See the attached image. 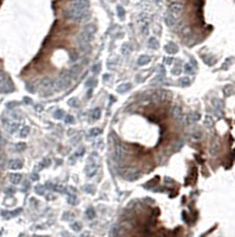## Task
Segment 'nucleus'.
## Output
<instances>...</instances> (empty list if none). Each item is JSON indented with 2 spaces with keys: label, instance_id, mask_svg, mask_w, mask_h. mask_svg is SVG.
<instances>
[{
  "label": "nucleus",
  "instance_id": "nucleus-40",
  "mask_svg": "<svg viewBox=\"0 0 235 237\" xmlns=\"http://www.w3.org/2000/svg\"><path fill=\"white\" fill-rule=\"evenodd\" d=\"M165 63L167 64H170L171 63V58H165Z\"/></svg>",
  "mask_w": 235,
  "mask_h": 237
},
{
  "label": "nucleus",
  "instance_id": "nucleus-29",
  "mask_svg": "<svg viewBox=\"0 0 235 237\" xmlns=\"http://www.w3.org/2000/svg\"><path fill=\"white\" fill-rule=\"evenodd\" d=\"M186 71L188 73V74H193L194 73V70H193V68H191V65L190 64H186Z\"/></svg>",
  "mask_w": 235,
  "mask_h": 237
},
{
  "label": "nucleus",
  "instance_id": "nucleus-19",
  "mask_svg": "<svg viewBox=\"0 0 235 237\" xmlns=\"http://www.w3.org/2000/svg\"><path fill=\"white\" fill-rule=\"evenodd\" d=\"M180 83H181V86H182V87H188V86L191 83V81H190V78H189V77H183V78H181Z\"/></svg>",
  "mask_w": 235,
  "mask_h": 237
},
{
  "label": "nucleus",
  "instance_id": "nucleus-30",
  "mask_svg": "<svg viewBox=\"0 0 235 237\" xmlns=\"http://www.w3.org/2000/svg\"><path fill=\"white\" fill-rule=\"evenodd\" d=\"M69 104L70 106H73V107H77L78 106V101L76 100V99H71V100H69Z\"/></svg>",
  "mask_w": 235,
  "mask_h": 237
},
{
  "label": "nucleus",
  "instance_id": "nucleus-26",
  "mask_svg": "<svg viewBox=\"0 0 235 237\" xmlns=\"http://www.w3.org/2000/svg\"><path fill=\"white\" fill-rule=\"evenodd\" d=\"M86 215H87V218H93L95 217V211H93V209H87L86 211Z\"/></svg>",
  "mask_w": 235,
  "mask_h": 237
},
{
  "label": "nucleus",
  "instance_id": "nucleus-6",
  "mask_svg": "<svg viewBox=\"0 0 235 237\" xmlns=\"http://www.w3.org/2000/svg\"><path fill=\"white\" fill-rule=\"evenodd\" d=\"M39 84H40V88H41L43 90H51V89H53V87H54V82H53L52 78H50V77H44V78H41L40 82H39Z\"/></svg>",
  "mask_w": 235,
  "mask_h": 237
},
{
  "label": "nucleus",
  "instance_id": "nucleus-35",
  "mask_svg": "<svg viewBox=\"0 0 235 237\" xmlns=\"http://www.w3.org/2000/svg\"><path fill=\"white\" fill-rule=\"evenodd\" d=\"M84 190L87 191V193H91V191L93 190V187H91V185H86V186H84Z\"/></svg>",
  "mask_w": 235,
  "mask_h": 237
},
{
  "label": "nucleus",
  "instance_id": "nucleus-14",
  "mask_svg": "<svg viewBox=\"0 0 235 237\" xmlns=\"http://www.w3.org/2000/svg\"><path fill=\"white\" fill-rule=\"evenodd\" d=\"M164 49L167 52H169V53H176L177 52V46L173 44V43H169V44H167L165 46H164Z\"/></svg>",
  "mask_w": 235,
  "mask_h": 237
},
{
  "label": "nucleus",
  "instance_id": "nucleus-34",
  "mask_svg": "<svg viewBox=\"0 0 235 237\" xmlns=\"http://www.w3.org/2000/svg\"><path fill=\"white\" fill-rule=\"evenodd\" d=\"M217 148H219V146H217L216 144H215L214 146H211V154H213V155H214V154L216 153V151H217Z\"/></svg>",
  "mask_w": 235,
  "mask_h": 237
},
{
  "label": "nucleus",
  "instance_id": "nucleus-2",
  "mask_svg": "<svg viewBox=\"0 0 235 237\" xmlns=\"http://www.w3.org/2000/svg\"><path fill=\"white\" fill-rule=\"evenodd\" d=\"M89 12L87 11H79V10H74L72 7H70L67 11H66V17L67 19L76 22V23H82L84 20H86L89 18Z\"/></svg>",
  "mask_w": 235,
  "mask_h": 237
},
{
  "label": "nucleus",
  "instance_id": "nucleus-41",
  "mask_svg": "<svg viewBox=\"0 0 235 237\" xmlns=\"http://www.w3.org/2000/svg\"><path fill=\"white\" fill-rule=\"evenodd\" d=\"M1 146H2V137L0 135V148H1Z\"/></svg>",
  "mask_w": 235,
  "mask_h": 237
},
{
  "label": "nucleus",
  "instance_id": "nucleus-23",
  "mask_svg": "<svg viewBox=\"0 0 235 237\" xmlns=\"http://www.w3.org/2000/svg\"><path fill=\"white\" fill-rule=\"evenodd\" d=\"M115 150H116V154H117L118 157H122V155H123V150H122V146H121V145H116Z\"/></svg>",
  "mask_w": 235,
  "mask_h": 237
},
{
  "label": "nucleus",
  "instance_id": "nucleus-43",
  "mask_svg": "<svg viewBox=\"0 0 235 237\" xmlns=\"http://www.w3.org/2000/svg\"><path fill=\"white\" fill-rule=\"evenodd\" d=\"M155 1H160V0H155Z\"/></svg>",
  "mask_w": 235,
  "mask_h": 237
},
{
  "label": "nucleus",
  "instance_id": "nucleus-21",
  "mask_svg": "<svg viewBox=\"0 0 235 237\" xmlns=\"http://www.w3.org/2000/svg\"><path fill=\"white\" fill-rule=\"evenodd\" d=\"M26 148V145H25L24 142H19V144H17L15 146H14V150L17 151V152H21V151H24Z\"/></svg>",
  "mask_w": 235,
  "mask_h": 237
},
{
  "label": "nucleus",
  "instance_id": "nucleus-8",
  "mask_svg": "<svg viewBox=\"0 0 235 237\" xmlns=\"http://www.w3.org/2000/svg\"><path fill=\"white\" fill-rule=\"evenodd\" d=\"M85 171H86V177L87 178H90V177H93L95 173L97 172V166H96V164H93V162H91V164H89L86 166V168H85Z\"/></svg>",
  "mask_w": 235,
  "mask_h": 237
},
{
  "label": "nucleus",
  "instance_id": "nucleus-7",
  "mask_svg": "<svg viewBox=\"0 0 235 237\" xmlns=\"http://www.w3.org/2000/svg\"><path fill=\"white\" fill-rule=\"evenodd\" d=\"M171 115H173V117L176 120V121H182V120H183V113H182V109H181L180 107H177V106L173 107V109H171Z\"/></svg>",
  "mask_w": 235,
  "mask_h": 237
},
{
  "label": "nucleus",
  "instance_id": "nucleus-27",
  "mask_svg": "<svg viewBox=\"0 0 235 237\" xmlns=\"http://www.w3.org/2000/svg\"><path fill=\"white\" fill-rule=\"evenodd\" d=\"M96 84H97V81H96V80H93V78H92V80H89V81L86 82L87 87H90V86H91V88H92V87H95Z\"/></svg>",
  "mask_w": 235,
  "mask_h": 237
},
{
  "label": "nucleus",
  "instance_id": "nucleus-22",
  "mask_svg": "<svg viewBox=\"0 0 235 237\" xmlns=\"http://www.w3.org/2000/svg\"><path fill=\"white\" fill-rule=\"evenodd\" d=\"M64 114H65V113H64L63 109H58V110H56V112H54L53 116H54L56 119H62L63 116H64Z\"/></svg>",
  "mask_w": 235,
  "mask_h": 237
},
{
  "label": "nucleus",
  "instance_id": "nucleus-1",
  "mask_svg": "<svg viewBox=\"0 0 235 237\" xmlns=\"http://www.w3.org/2000/svg\"><path fill=\"white\" fill-rule=\"evenodd\" d=\"M96 32V26L92 25V24H89L84 27V30L78 35L77 40H78V44L79 45H87L90 43V40L92 39L93 35Z\"/></svg>",
  "mask_w": 235,
  "mask_h": 237
},
{
  "label": "nucleus",
  "instance_id": "nucleus-39",
  "mask_svg": "<svg viewBox=\"0 0 235 237\" xmlns=\"http://www.w3.org/2000/svg\"><path fill=\"white\" fill-rule=\"evenodd\" d=\"M71 59L72 61H77V55L76 53H71Z\"/></svg>",
  "mask_w": 235,
  "mask_h": 237
},
{
  "label": "nucleus",
  "instance_id": "nucleus-11",
  "mask_svg": "<svg viewBox=\"0 0 235 237\" xmlns=\"http://www.w3.org/2000/svg\"><path fill=\"white\" fill-rule=\"evenodd\" d=\"M21 179H23V175L20 174V173H11L10 174V181L12 183V184H19L20 181H21Z\"/></svg>",
  "mask_w": 235,
  "mask_h": 237
},
{
  "label": "nucleus",
  "instance_id": "nucleus-9",
  "mask_svg": "<svg viewBox=\"0 0 235 237\" xmlns=\"http://www.w3.org/2000/svg\"><path fill=\"white\" fill-rule=\"evenodd\" d=\"M164 22H165V24L168 26H170V27H173L175 24H176V18L174 17L173 14H170V13H165V15H164Z\"/></svg>",
  "mask_w": 235,
  "mask_h": 237
},
{
  "label": "nucleus",
  "instance_id": "nucleus-37",
  "mask_svg": "<svg viewBox=\"0 0 235 237\" xmlns=\"http://www.w3.org/2000/svg\"><path fill=\"white\" fill-rule=\"evenodd\" d=\"M206 124L209 126V127H211V124H213V121H211V119L209 117V116H208V117L206 119Z\"/></svg>",
  "mask_w": 235,
  "mask_h": 237
},
{
  "label": "nucleus",
  "instance_id": "nucleus-25",
  "mask_svg": "<svg viewBox=\"0 0 235 237\" xmlns=\"http://www.w3.org/2000/svg\"><path fill=\"white\" fill-rule=\"evenodd\" d=\"M65 122H66V124H73L74 122L73 116H71V115H66V116H65Z\"/></svg>",
  "mask_w": 235,
  "mask_h": 237
},
{
  "label": "nucleus",
  "instance_id": "nucleus-20",
  "mask_svg": "<svg viewBox=\"0 0 235 237\" xmlns=\"http://www.w3.org/2000/svg\"><path fill=\"white\" fill-rule=\"evenodd\" d=\"M28 133H30V127H28V126H25L24 128L20 130V137H26L27 135H28Z\"/></svg>",
  "mask_w": 235,
  "mask_h": 237
},
{
  "label": "nucleus",
  "instance_id": "nucleus-13",
  "mask_svg": "<svg viewBox=\"0 0 235 237\" xmlns=\"http://www.w3.org/2000/svg\"><path fill=\"white\" fill-rule=\"evenodd\" d=\"M130 88H131V84H130V83H123V84L118 86V88H117V91H118L119 94H124V93H126V91H128Z\"/></svg>",
  "mask_w": 235,
  "mask_h": 237
},
{
  "label": "nucleus",
  "instance_id": "nucleus-24",
  "mask_svg": "<svg viewBox=\"0 0 235 237\" xmlns=\"http://www.w3.org/2000/svg\"><path fill=\"white\" fill-rule=\"evenodd\" d=\"M122 53L123 55H129L130 53V46L128 49V44H124L123 46H122Z\"/></svg>",
  "mask_w": 235,
  "mask_h": 237
},
{
  "label": "nucleus",
  "instance_id": "nucleus-16",
  "mask_svg": "<svg viewBox=\"0 0 235 237\" xmlns=\"http://www.w3.org/2000/svg\"><path fill=\"white\" fill-rule=\"evenodd\" d=\"M148 46L150 49H157V48H158V42L156 40V38H150V39H149Z\"/></svg>",
  "mask_w": 235,
  "mask_h": 237
},
{
  "label": "nucleus",
  "instance_id": "nucleus-4",
  "mask_svg": "<svg viewBox=\"0 0 235 237\" xmlns=\"http://www.w3.org/2000/svg\"><path fill=\"white\" fill-rule=\"evenodd\" d=\"M168 8H169V13L173 14L175 18H177L181 13L183 12L184 5H183L182 2H180V1H171V2L169 4Z\"/></svg>",
  "mask_w": 235,
  "mask_h": 237
},
{
  "label": "nucleus",
  "instance_id": "nucleus-33",
  "mask_svg": "<svg viewBox=\"0 0 235 237\" xmlns=\"http://www.w3.org/2000/svg\"><path fill=\"white\" fill-rule=\"evenodd\" d=\"M71 228H72L73 230H76V231H79V230H80V224H79V223H73V224L71 225Z\"/></svg>",
  "mask_w": 235,
  "mask_h": 237
},
{
  "label": "nucleus",
  "instance_id": "nucleus-36",
  "mask_svg": "<svg viewBox=\"0 0 235 237\" xmlns=\"http://www.w3.org/2000/svg\"><path fill=\"white\" fill-rule=\"evenodd\" d=\"M31 179H32V180H34V181H37L38 179H39V175H38L37 173H33V174L31 175Z\"/></svg>",
  "mask_w": 235,
  "mask_h": 237
},
{
  "label": "nucleus",
  "instance_id": "nucleus-10",
  "mask_svg": "<svg viewBox=\"0 0 235 237\" xmlns=\"http://www.w3.org/2000/svg\"><path fill=\"white\" fill-rule=\"evenodd\" d=\"M8 167L11 170H19V168L23 167V162H21V160H19V159H13L8 164Z\"/></svg>",
  "mask_w": 235,
  "mask_h": 237
},
{
  "label": "nucleus",
  "instance_id": "nucleus-32",
  "mask_svg": "<svg viewBox=\"0 0 235 237\" xmlns=\"http://www.w3.org/2000/svg\"><path fill=\"white\" fill-rule=\"evenodd\" d=\"M117 11H118V15H119L121 18H124V10L121 7V6L117 7Z\"/></svg>",
  "mask_w": 235,
  "mask_h": 237
},
{
  "label": "nucleus",
  "instance_id": "nucleus-17",
  "mask_svg": "<svg viewBox=\"0 0 235 237\" xmlns=\"http://www.w3.org/2000/svg\"><path fill=\"white\" fill-rule=\"evenodd\" d=\"M8 133H15L19 129V124H11V125L6 126Z\"/></svg>",
  "mask_w": 235,
  "mask_h": 237
},
{
  "label": "nucleus",
  "instance_id": "nucleus-38",
  "mask_svg": "<svg viewBox=\"0 0 235 237\" xmlns=\"http://www.w3.org/2000/svg\"><path fill=\"white\" fill-rule=\"evenodd\" d=\"M99 68H100V65H99V64L95 65V66H93V70H92V71H93L95 74H97V73H98V69H99Z\"/></svg>",
  "mask_w": 235,
  "mask_h": 237
},
{
  "label": "nucleus",
  "instance_id": "nucleus-5",
  "mask_svg": "<svg viewBox=\"0 0 235 237\" xmlns=\"http://www.w3.org/2000/svg\"><path fill=\"white\" fill-rule=\"evenodd\" d=\"M70 7H72L74 10H79V11H87L89 0H74Z\"/></svg>",
  "mask_w": 235,
  "mask_h": 237
},
{
  "label": "nucleus",
  "instance_id": "nucleus-28",
  "mask_svg": "<svg viewBox=\"0 0 235 237\" xmlns=\"http://www.w3.org/2000/svg\"><path fill=\"white\" fill-rule=\"evenodd\" d=\"M36 191H37L38 195H44V191H45V188H44V186L39 185V186H36Z\"/></svg>",
  "mask_w": 235,
  "mask_h": 237
},
{
  "label": "nucleus",
  "instance_id": "nucleus-31",
  "mask_svg": "<svg viewBox=\"0 0 235 237\" xmlns=\"http://www.w3.org/2000/svg\"><path fill=\"white\" fill-rule=\"evenodd\" d=\"M77 198H76V196H69V203L70 204H77Z\"/></svg>",
  "mask_w": 235,
  "mask_h": 237
},
{
  "label": "nucleus",
  "instance_id": "nucleus-12",
  "mask_svg": "<svg viewBox=\"0 0 235 237\" xmlns=\"http://www.w3.org/2000/svg\"><path fill=\"white\" fill-rule=\"evenodd\" d=\"M149 62H150V57H149V56H147V55H142V56L138 58L137 64L142 66V65H145V64H148Z\"/></svg>",
  "mask_w": 235,
  "mask_h": 237
},
{
  "label": "nucleus",
  "instance_id": "nucleus-15",
  "mask_svg": "<svg viewBox=\"0 0 235 237\" xmlns=\"http://www.w3.org/2000/svg\"><path fill=\"white\" fill-rule=\"evenodd\" d=\"M100 115H102L100 108H95V109L91 110V116H92L93 120H98L99 117H100Z\"/></svg>",
  "mask_w": 235,
  "mask_h": 237
},
{
  "label": "nucleus",
  "instance_id": "nucleus-3",
  "mask_svg": "<svg viewBox=\"0 0 235 237\" xmlns=\"http://www.w3.org/2000/svg\"><path fill=\"white\" fill-rule=\"evenodd\" d=\"M71 78H72V76L70 75L69 73H63L62 75L54 81V87L53 88H54L57 91H60V90L65 89V88L70 84Z\"/></svg>",
  "mask_w": 235,
  "mask_h": 237
},
{
  "label": "nucleus",
  "instance_id": "nucleus-18",
  "mask_svg": "<svg viewBox=\"0 0 235 237\" xmlns=\"http://www.w3.org/2000/svg\"><path fill=\"white\" fill-rule=\"evenodd\" d=\"M100 133H102V130L99 129V128H91L90 130H89V135H91V137H98L100 135Z\"/></svg>",
  "mask_w": 235,
  "mask_h": 237
},
{
  "label": "nucleus",
  "instance_id": "nucleus-42",
  "mask_svg": "<svg viewBox=\"0 0 235 237\" xmlns=\"http://www.w3.org/2000/svg\"><path fill=\"white\" fill-rule=\"evenodd\" d=\"M7 193H13L12 188H7Z\"/></svg>",
  "mask_w": 235,
  "mask_h": 237
}]
</instances>
